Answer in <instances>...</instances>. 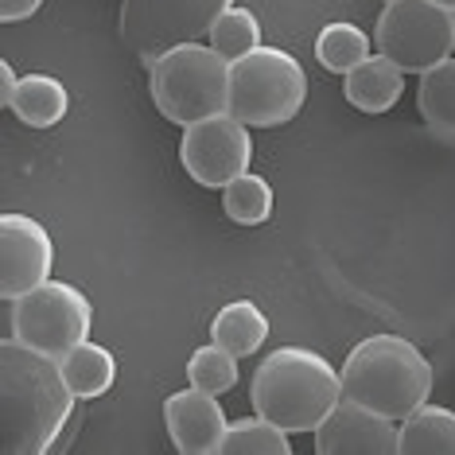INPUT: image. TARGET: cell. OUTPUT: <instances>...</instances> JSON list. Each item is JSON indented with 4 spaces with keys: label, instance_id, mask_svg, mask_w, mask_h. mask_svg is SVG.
<instances>
[{
    "label": "cell",
    "instance_id": "cell-16",
    "mask_svg": "<svg viewBox=\"0 0 455 455\" xmlns=\"http://www.w3.org/2000/svg\"><path fill=\"white\" fill-rule=\"evenodd\" d=\"M401 451L409 455H455V412L424 401L401 420Z\"/></svg>",
    "mask_w": 455,
    "mask_h": 455
},
{
    "label": "cell",
    "instance_id": "cell-7",
    "mask_svg": "<svg viewBox=\"0 0 455 455\" xmlns=\"http://www.w3.org/2000/svg\"><path fill=\"white\" fill-rule=\"evenodd\" d=\"M374 47L405 75H424L455 51V12L436 0H389L374 24Z\"/></svg>",
    "mask_w": 455,
    "mask_h": 455
},
{
    "label": "cell",
    "instance_id": "cell-9",
    "mask_svg": "<svg viewBox=\"0 0 455 455\" xmlns=\"http://www.w3.org/2000/svg\"><path fill=\"white\" fill-rule=\"evenodd\" d=\"M253 137L250 125L237 121L234 113H214L195 125H183L180 164L199 188H226L237 175L250 172Z\"/></svg>",
    "mask_w": 455,
    "mask_h": 455
},
{
    "label": "cell",
    "instance_id": "cell-23",
    "mask_svg": "<svg viewBox=\"0 0 455 455\" xmlns=\"http://www.w3.org/2000/svg\"><path fill=\"white\" fill-rule=\"evenodd\" d=\"M188 378L195 389H206V393H214V397H222V393H230L237 386V355H230V350L211 339V343L191 355Z\"/></svg>",
    "mask_w": 455,
    "mask_h": 455
},
{
    "label": "cell",
    "instance_id": "cell-1",
    "mask_svg": "<svg viewBox=\"0 0 455 455\" xmlns=\"http://www.w3.org/2000/svg\"><path fill=\"white\" fill-rule=\"evenodd\" d=\"M75 389L55 355L24 339H0V451L44 455L75 412Z\"/></svg>",
    "mask_w": 455,
    "mask_h": 455
},
{
    "label": "cell",
    "instance_id": "cell-11",
    "mask_svg": "<svg viewBox=\"0 0 455 455\" xmlns=\"http://www.w3.org/2000/svg\"><path fill=\"white\" fill-rule=\"evenodd\" d=\"M319 455H397L401 428L386 412H374L343 397L315 428Z\"/></svg>",
    "mask_w": 455,
    "mask_h": 455
},
{
    "label": "cell",
    "instance_id": "cell-17",
    "mask_svg": "<svg viewBox=\"0 0 455 455\" xmlns=\"http://www.w3.org/2000/svg\"><path fill=\"white\" fill-rule=\"evenodd\" d=\"M59 362H63V374L78 401H94L101 393H109V386L117 381V358L106 347L90 343V339L78 343L75 350H67Z\"/></svg>",
    "mask_w": 455,
    "mask_h": 455
},
{
    "label": "cell",
    "instance_id": "cell-14",
    "mask_svg": "<svg viewBox=\"0 0 455 455\" xmlns=\"http://www.w3.org/2000/svg\"><path fill=\"white\" fill-rule=\"evenodd\" d=\"M211 339L237 358L257 355L268 339V319L253 299H234V304H226L222 312L211 319Z\"/></svg>",
    "mask_w": 455,
    "mask_h": 455
},
{
    "label": "cell",
    "instance_id": "cell-6",
    "mask_svg": "<svg viewBox=\"0 0 455 455\" xmlns=\"http://www.w3.org/2000/svg\"><path fill=\"white\" fill-rule=\"evenodd\" d=\"M234 0H121L117 36L144 67H152L164 51L211 36L214 20Z\"/></svg>",
    "mask_w": 455,
    "mask_h": 455
},
{
    "label": "cell",
    "instance_id": "cell-21",
    "mask_svg": "<svg viewBox=\"0 0 455 455\" xmlns=\"http://www.w3.org/2000/svg\"><path fill=\"white\" fill-rule=\"evenodd\" d=\"M315 59L331 75H347V70H355L358 63L370 59V36L358 24H343V20L327 24L315 39Z\"/></svg>",
    "mask_w": 455,
    "mask_h": 455
},
{
    "label": "cell",
    "instance_id": "cell-10",
    "mask_svg": "<svg viewBox=\"0 0 455 455\" xmlns=\"http://www.w3.org/2000/svg\"><path fill=\"white\" fill-rule=\"evenodd\" d=\"M51 268H55V242L47 226L16 211L0 214V296L12 304L51 281Z\"/></svg>",
    "mask_w": 455,
    "mask_h": 455
},
{
    "label": "cell",
    "instance_id": "cell-4",
    "mask_svg": "<svg viewBox=\"0 0 455 455\" xmlns=\"http://www.w3.org/2000/svg\"><path fill=\"white\" fill-rule=\"evenodd\" d=\"M148 94L172 125L230 113V59L211 44H180L148 67Z\"/></svg>",
    "mask_w": 455,
    "mask_h": 455
},
{
    "label": "cell",
    "instance_id": "cell-12",
    "mask_svg": "<svg viewBox=\"0 0 455 455\" xmlns=\"http://www.w3.org/2000/svg\"><path fill=\"white\" fill-rule=\"evenodd\" d=\"M164 424H168L175 451H183V455L219 451L226 428H230L219 397L206 389H195V386L172 393V397L164 401Z\"/></svg>",
    "mask_w": 455,
    "mask_h": 455
},
{
    "label": "cell",
    "instance_id": "cell-22",
    "mask_svg": "<svg viewBox=\"0 0 455 455\" xmlns=\"http://www.w3.org/2000/svg\"><path fill=\"white\" fill-rule=\"evenodd\" d=\"M211 47L219 51V55L230 59V63H234V59H242V55H250L253 47H261V20H257L250 8L230 4L219 20H214Z\"/></svg>",
    "mask_w": 455,
    "mask_h": 455
},
{
    "label": "cell",
    "instance_id": "cell-5",
    "mask_svg": "<svg viewBox=\"0 0 455 455\" xmlns=\"http://www.w3.org/2000/svg\"><path fill=\"white\" fill-rule=\"evenodd\" d=\"M307 75L284 47H253L230 63V113L250 129H273L299 117Z\"/></svg>",
    "mask_w": 455,
    "mask_h": 455
},
{
    "label": "cell",
    "instance_id": "cell-20",
    "mask_svg": "<svg viewBox=\"0 0 455 455\" xmlns=\"http://www.w3.org/2000/svg\"><path fill=\"white\" fill-rule=\"evenodd\" d=\"M273 203H276L273 183H268L265 175H253V172L237 175L234 183H226V188H222V211H226V219L237 222V226H261V222H268Z\"/></svg>",
    "mask_w": 455,
    "mask_h": 455
},
{
    "label": "cell",
    "instance_id": "cell-25",
    "mask_svg": "<svg viewBox=\"0 0 455 455\" xmlns=\"http://www.w3.org/2000/svg\"><path fill=\"white\" fill-rule=\"evenodd\" d=\"M16 90H20V75L12 70V63H0V101H4V106H12Z\"/></svg>",
    "mask_w": 455,
    "mask_h": 455
},
{
    "label": "cell",
    "instance_id": "cell-19",
    "mask_svg": "<svg viewBox=\"0 0 455 455\" xmlns=\"http://www.w3.org/2000/svg\"><path fill=\"white\" fill-rule=\"evenodd\" d=\"M292 432L281 428V424H273L268 417H242L234 420L230 428H226L222 436V448L226 455H288L292 451Z\"/></svg>",
    "mask_w": 455,
    "mask_h": 455
},
{
    "label": "cell",
    "instance_id": "cell-18",
    "mask_svg": "<svg viewBox=\"0 0 455 455\" xmlns=\"http://www.w3.org/2000/svg\"><path fill=\"white\" fill-rule=\"evenodd\" d=\"M417 106H420V117L432 129L455 137V55L440 59L436 67H428L420 75Z\"/></svg>",
    "mask_w": 455,
    "mask_h": 455
},
{
    "label": "cell",
    "instance_id": "cell-24",
    "mask_svg": "<svg viewBox=\"0 0 455 455\" xmlns=\"http://www.w3.org/2000/svg\"><path fill=\"white\" fill-rule=\"evenodd\" d=\"M44 8V0H0V20L4 24H20V20L36 16Z\"/></svg>",
    "mask_w": 455,
    "mask_h": 455
},
{
    "label": "cell",
    "instance_id": "cell-8",
    "mask_svg": "<svg viewBox=\"0 0 455 455\" xmlns=\"http://www.w3.org/2000/svg\"><path fill=\"white\" fill-rule=\"evenodd\" d=\"M90 331H94V304L75 284L44 281L12 299V335L44 355L63 358L67 350L86 343Z\"/></svg>",
    "mask_w": 455,
    "mask_h": 455
},
{
    "label": "cell",
    "instance_id": "cell-15",
    "mask_svg": "<svg viewBox=\"0 0 455 455\" xmlns=\"http://www.w3.org/2000/svg\"><path fill=\"white\" fill-rule=\"evenodd\" d=\"M8 109H12L28 129H51L67 117L70 94H67L63 82L51 78V75H24Z\"/></svg>",
    "mask_w": 455,
    "mask_h": 455
},
{
    "label": "cell",
    "instance_id": "cell-26",
    "mask_svg": "<svg viewBox=\"0 0 455 455\" xmlns=\"http://www.w3.org/2000/svg\"><path fill=\"white\" fill-rule=\"evenodd\" d=\"M436 4H443V8H448V12H455V0H436Z\"/></svg>",
    "mask_w": 455,
    "mask_h": 455
},
{
    "label": "cell",
    "instance_id": "cell-3",
    "mask_svg": "<svg viewBox=\"0 0 455 455\" xmlns=\"http://www.w3.org/2000/svg\"><path fill=\"white\" fill-rule=\"evenodd\" d=\"M343 397L405 420L432 397V362L401 335H370L343 362Z\"/></svg>",
    "mask_w": 455,
    "mask_h": 455
},
{
    "label": "cell",
    "instance_id": "cell-27",
    "mask_svg": "<svg viewBox=\"0 0 455 455\" xmlns=\"http://www.w3.org/2000/svg\"><path fill=\"white\" fill-rule=\"evenodd\" d=\"M386 4H389V0H386Z\"/></svg>",
    "mask_w": 455,
    "mask_h": 455
},
{
    "label": "cell",
    "instance_id": "cell-2",
    "mask_svg": "<svg viewBox=\"0 0 455 455\" xmlns=\"http://www.w3.org/2000/svg\"><path fill=\"white\" fill-rule=\"evenodd\" d=\"M253 409L288 432H315L343 401V374L307 347H276L250 386Z\"/></svg>",
    "mask_w": 455,
    "mask_h": 455
},
{
    "label": "cell",
    "instance_id": "cell-13",
    "mask_svg": "<svg viewBox=\"0 0 455 455\" xmlns=\"http://www.w3.org/2000/svg\"><path fill=\"white\" fill-rule=\"evenodd\" d=\"M401 90H405V70L389 63L386 55H370L366 63H358L355 70L343 75V94L362 113L393 109L401 101Z\"/></svg>",
    "mask_w": 455,
    "mask_h": 455
}]
</instances>
